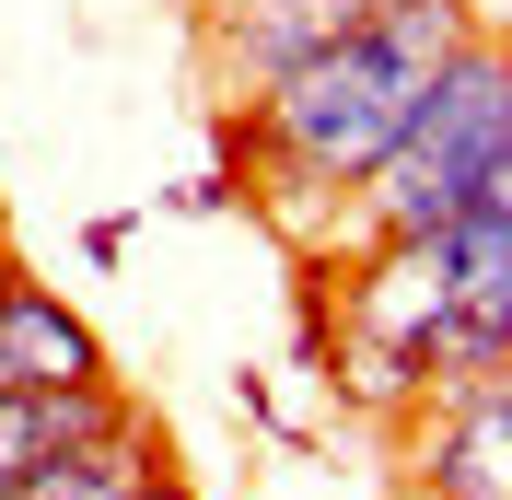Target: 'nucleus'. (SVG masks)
Here are the masks:
<instances>
[{"label":"nucleus","instance_id":"obj_6","mask_svg":"<svg viewBox=\"0 0 512 500\" xmlns=\"http://www.w3.org/2000/svg\"><path fill=\"white\" fill-rule=\"evenodd\" d=\"M47 466V431H35V396H0V489H24Z\"/></svg>","mask_w":512,"mask_h":500},{"label":"nucleus","instance_id":"obj_4","mask_svg":"<svg viewBox=\"0 0 512 500\" xmlns=\"http://www.w3.org/2000/svg\"><path fill=\"white\" fill-rule=\"evenodd\" d=\"M140 477H163V431H152V407H140V419H117L94 454H47L24 489H0V500H140Z\"/></svg>","mask_w":512,"mask_h":500},{"label":"nucleus","instance_id":"obj_5","mask_svg":"<svg viewBox=\"0 0 512 500\" xmlns=\"http://www.w3.org/2000/svg\"><path fill=\"white\" fill-rule=\"evenodd\" d=\"M419 407H454V396H512V326H478V314H443L419 326Z\"/></svg>","mask_w":512,"mask_h":500},{"label":"nucleus","instance_id":"obj_8","mask_svg":"<svg viewBox=\"0 0 512 500\" xmlns=\"http://www.w3.org/2000/svg\"><path fill=\"white\" fill-rule=\"evenodd\" d=\"M12 280H24V268H12V245H0V291H12Z\"/></svg>","mask_w":512,"mask_h":500},{"label":"nucleus","instance_id":"obj_1","mask_svg":"<svg viewBox=\"0 0 512 500\" xmlns=\"http://www.w3.org/2000/svg\"><path fill=\"white\" fill-rule=\"evenodd\" d=\"M373 12H384V0H198V35H210V82L245 105V94H268L291 59H315V47L361 35Z\"/></svg>","mask_w":512,"mask_h":500},{"label":"nucleus","instance_id":"obj_3","mask_svg":"<svg viewBox=\"0 0 512 500\" xmlns=\"http://www.w3.org/2000/svg\"><path fill=\"white\" fill-rule=\"evenodd\" d=\"M59 384H105V338L47 280H12L0 291V396H59Z\"/></svg>","mask_w":512,"mask_h":500},{"label":"nucleus","instance_id":"obj_2","mask_svg":"<svg viewBox=\"0 0 512 500\" xmlns=\"http://www.w3.org/2000/svg\"><path fill=\"white\" fill-rule=\"evenodd\" d=\"M408 489L419 500H512V396L408 407Z\"/></svg>","mask_w":512,"mask_h":500},{"label":"nucleus","instance_id":"obj_7","mask_svg":"<svg viewBox=\"0 0 512 500\" xmlns=\"http://www.w3.org/2000/svg\"><path fill=\"white\" fill-rule=\"evenodd\" d=\"M140 500H198V489H187L175 466H163V477H140Z\"/></svg>","mask_w":512,"mask_h":500}]
</instances>
